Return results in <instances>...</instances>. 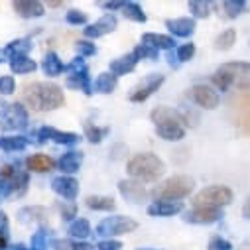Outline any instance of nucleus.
Segmentation results:
<instances>
[{"instance_id":"6","label":"nucleus","mask_w":250,"mask_h":250,"mask_svg":"<svg viewBox=\"0 0 250 250\" xmlns=\"http://www.w3.org/2000/svg\"><path fill=\"white\" fill-rule=\"evenodd\" d=\"M232 203V191L227 185H209L193 197V207L223 209Z\"/></svg>"},{"instance_id":"29","label":"nucleus","mask_w":250,"mask_h":250,"mask_svg":"<svg viewBox=\"0 0 250 250\" xmlns=\"http://www.w3.org/2000/svg\"><path fill=\"white\" fill-rule=\"evenodd\" d=\"M32 49V40L30 38H18V40H12L6 43L4 47V53L8 57H14V55H28V51Z\"/></svg>"},{"instance_id":"42","label":"nucleus","mask_w":250,"mask_h":250,"mask_svg":"<svg viewBox=\"0 0 250 250\" xmlns=\"http://www.w3.org/2000/svg\"><path fill=\"white\" fill-rule=\"evenodd\" d=\"M65 20H67V24H71V26H85V24L89 22V18H87V14H85L83 10H69V12L65 14Z\"/></svg>"},{"instance_id":"46","label":"nucleus","mask_w":250,"mask_h":250,"mask_svg":"<svg viewBox=\"0 0 250 250\" xmlns=\"http://www.w3.org/2000/svg\"><path fill=\"white\" fill-rule=\"evenodd\" d=\"M209 250H232V244L223 236H213L209 240Z\"/></svg>"},{"instance_id":"34","label":"nucleus","mask_w":250,"mask_h":250,"mask_svg":"<svg viewBox=\"0 0 250 250\" xmlns=\"http://www.w3.org/2000/svg\"><path fill=\"white\" fill-rule=\"evenodd\" d=\"M28 181H30V175H28V171H24V169H20L12 179H10V185H12V193H16V195H24L26 193V189H28Z\"/></svg>"},{"instance_id":"31","label":"nucleus","mask_w":250,"mask_h":250,"mask_svg":"<svg viewBox=\"0 0 250 250\" xmlns=\"http://www.w3.org/2000/svg\"><path fill=\"white\" fill-rule=\"evenodd\" d=\"M67 232H69V236H71L73 240H85L93 230H91V225H89L87 219H75V221L69 225Z\"/></svg>"},{"instance_id":"25","label":"nucleus","mask_w":250,"mask_h":250,"mask_svg":"<svg viewBox=\"0 0 250 250\" xmlns=\"http://www.w3.org/2000/svg\"><path fill=\"white\" fill-rule=\"evenodd\" d=\"M26 167L30 171H36V173H43V171H51L55 167V160L45 156V154H32L28 160H26Z\"/></svg>"},{"instance_id":"13","label":"nucleus","mask_w":250,"mask_h":250,"mask_svg":"<svg viewBox=\"0 0 250 250\" xmlns=\"http://www.w3.org/2000/svg\"><path fill=\"white\" fill-rule=\"evenodd\" d=\"M51 189L55 195L63 197L67 201H73L79 195V181L71 175H57L51 179Z\"/></svg>"},{"instance_id":"24","label":"nucleus","mask_w":250,"mask_h":250,"mask_svg":"<svg viewBox=\"0 0 250 250\" xmlns=\"http://www.w3.org/2000/svg\"><path fill=\"white\" fill-rule=\"evenodd\" d=\"M10 69L16 75H28L38 69V63L30 55H14L10 57Z\"/></svg>"},{"instance_id":"15","label":"nucleus","mask_w":250,"mask_h":250,"mask_svg":"<svg viewBox=\"0 0 250 250\" xmlns=\"http://www.w3.org/2000/svg\"><path fill=\"white\" fill-rule=\"evenodd\" d=\"M38 134H40V140L42 142L51 140V142L61 144V146H75L81 140L79 134H75V132H61V130H57L53 126H42L38 130Z\"/></svg>"},{"instance_id":"11","label":"nucleus","mask_w":250,"mask_h":250,"mask_svg":"<svg viewBox=\"0 0 250 250\" xmlns=\"http://www.w3.org/2000/svg\"><path fill=\"white\" fill-rule=\"evenodd\" d=\"M118 193L126 199L128 203H134V205H138V203H142V201H146L150 197V193H148L146 187L142 185V181H136V179H122V181H118Z\"/></svg>"},{"instance_id":"17","label":"nucleus","mask_w":250,"mask_h":250,"mask_svg":"<svg viewBox=\"0 0 250 250\" xmlns=\"http://www.w3.org/2000/svg\"><path fill=\"white\" fill-rule=\"evenodd\" d=\"M136 65H138L136 55H134V53H126V55H120V57H116V59L110 61L108 73H112V75L118 79L120 75H128V73H132V71L136 69Z\"/></svg>"},{"instance_id":"16","label":"nucleus","mask_w":250,"mask_h":250,"mask_svg":"<svg viewBox=\"0 0 250 250\" xmlns=\"http://www.w3.org/2000/svg\"><path fill=\"white\" fill-rule=\"evenodd\" d=\"M14 12L24 18V20H34V18H42L45 14V6L38 0H18L12 4Z\"/></svg>"},{"instance_id":"54","label":"nucleus","mask_w":250,"mask_h":250,"mask_svg":"<svg viewBox=\"0 0 250 250\" xmlns=\"http://www.w3.org/2000/svg\"><path fill=\"white\" fill-rule=\"evenodd\" d=\"M6 106H8V104H6V103H4L2 99H0V116H2V114H4V110H6Z\"/></svg>"},{"instance_id":"55","label":"nucleus","mask_w":250,"mask_h":250,"mask_svg":"<svg viewBox=\"0 0 250 250\" xmlns=\"http://www.w3.org/2000/svg\"><path fill=\"white\" fill-rule=\"evenodd\" d=\"M4 248H6V238L0 236V250H4Z\"/></svg>"},{"instance_id":"58","label":"nucleus","mask_w":250,"mask_h":250,"mask_svg":"<svg viewBox=\"0 0 250 250\" xmlns=\"http://www.w3.org/2000/svg\"><path fill=\"white\" fill-rule=\"evenodd\" d=\"M0 63H2V59H0Z\"/></svg>"},{"instance_id":"39","label":"nucleus","mask_w":250,"mask_h":250,"mask_svg":"<svg viewBox=\"0 0 250 250\" xmlns=\"http://www.w3.org/2000/svg\"><path fill=\"white\" fill-rule=\"evenodd\" d=\"M193 55H195V43H181L177 49H175V57H177V61L179 63H185V61H189V59H193Z\"/></svg>"},{"instance_id":"32","label":"nucleus","mask_w":250,"mask_h":250,"mask_svg":"<svg viewBox=\"0 0 250 250\" xmlns=\"http://www.w3.org/2000/svg\"><path fill=\"white\" fill-rule=\"evenodd\" d=\"M122 14H124V18H126V20H130V22H138V24H144V22L148 20L146 12H144L142 6L136 4V2H124V6H122Z\"/></svg>"},{"instance_id":"44","label":"nucleus","mask_w":250,"mask_h":250,"mask_svg":"<svg viewBox=\"0 0 250 250\" xmlns=\"http://www.w3.org/2000/svg\"><path fill=\"white\" fill-rule=\"evenodd\" d=\"M59 248H67V250H95L93 244L85 242V240H69V242H53Z\"/></svg>"},{"instance_id":"8","label":"nucleus","mask_w":250,"mask_h":250,"mask_svg":"<svg viewBox=\"0 0 250 250\" xmlns=\"http://www.w3.org/2000/svg\"><path fill=\"white\" fill-rule=\"evenodd\" d=\"M30 124V114L28 108L22 103H12L6 106L2 120H0V130L4 132H20L24 128H28Z\"/></svg>"},{"instance_id":"56","label":"nucleus","mask_w":250,"mask_h":250,"mask_svg":"<svg viewBox=\"0 0 250 250\" xmlns=\"http://www.w3.org/2000/svg\"><path fill=\"white\" fill-rule=\"evenodd\" d=\"M14 250H32V248H26V246H22V244H16Z\"/></svg>"},{"instance_id":"30","label":"nucleus","mask_w":250,"mask_h":250,"mask_svg":"<svg viewBox=\"0 0 250 250\" xmlns=\"http://www.w3.org/2000/svg\"><path fill=\"white\" fill-rule=\"evenodd\" d=\"M85 205L93 211H114L116 203L112 197H104V195H89L85 199Z\"/></svg>"},{"instance_id":"45","label":"nucleus","mask_w":250,"mask_h":250,"mask_svg":"<svg viewBox=\"0 0 250 250\" xmlns=\"http://www.w3.org/2000/svg\"><path fill=\"white\" fill-rule=\"evenodd\" d=\"M16 91V81L12 75H2L0 77V95L2 97H8Z\"/></svg>"},{"instance_id":"50","label":"nucleus","mask_w":250,"mask_h":250,"mask_svg":"<svg viewBox=\"0 0 250 250\" xmlns=\"http://www.w3.org/2000/svg\"><path fill=\"white\" fill-rule=\"evenodd\" d=\"M8 195H12V185H10V181L0 179V199L8 197Z\"/></svg>"},{"instance_id":"14","label":"nucleus","mask_w":250,"mask_h":250,"mask_svg":"<svg viewBox=\"0 0 250 250\" xmlns=\"http://www.w3.org/2000/svg\"><path fill=\"white\" fill-rule=\"evenodd\" d=\"M118 26V20L114 14H104L103 18H99L95 24H89L87 28H83V34L87 40H97V38H103L110 32H114Z\"/></svg>"},{"instance_id":"47","label":"nucleus","mask_w":250,"mask_h":250,"mask_svg":"<svg viewBox=\"0 0 250 250\" xmlns=\"http://www.w3.org/2000/svg\"><path fill=\"white\" fill-rule=\"evenodd\" d=\"M59 211H61V219L63 221H71L73 217H77V207L75 203H69V205H59Z\"/></svg>"},{"instance_id":"10","label":"nucleus","mask_w":250,"mask_h":250,"mask_svg":"<svg viewBox=\"0 0 250 250\" xmlns=\"http://www.w3.org/2000/svg\"><path fill=\"white\" fill-rule=\"evenodd\" d=\"M164 81H166V75H162V73H150V75H146V77L130 91L128 101H130V103H144V101H148V99L164 85Z\"/></svg>"},{"instance_id":"53","label":"nucleus","mask_w":250,"mask_h":250,"mask_svg":"<svg viewBox=\"0 0 250 250\" xmlns=\"http://www.w3.org/2000/svg\"><path fill=\"white\" fill-rule=\"evenodd\" d=\"M167 63H169L171 67H177V65H179V61H177V57H175L173 53H169V55H167Z\"/></svg>"},{"instance_id":"9","label":"nucleus","mask_w":250,"mask_h":250,"mask_svg":"<svg viewBox=\"0 0 250 250\" xmlns=\"http://www.w3.org/2000/svg\"><path fill=\"white\" fill-rule=\"evenodd\" d=\"M187 99L191 103H195L197 106L205 108V110H215L221 104V95L217 89L205 85V83H195L187 89Z\"/></svg>"},{"instance_id":"23","label":"nucleus","mask_w":250,"mask_h":250,"mask_svg":"<svg viewBox=\"0 0 250 250\" xmlns=\"http://www.w3.org/2000/svg\"><path fill=\"white\" fill-rule=\"evenodd\" d=\"M42 71H43L47 77H57V75H61V73L65 71V65H63V61L59 59L57 53L49 51V53H45V57L42 59Z\"/></svg>"},{"instance_id":"26","label":"nucleus","mask_w":250,"mask_h":250,"mask_svg":"<svg viewBox=\"0 0 250 250\" xmlns=\"http://www.w3.org/2000/svg\"><path fill=\"white\" fill-rule=\"evenodd\" d=\"M142 43L144 45H150L154 49H173V38L171 36H166V34H154V32H148L142 36Z\"/></svg>"},{"instance_id":"38","label":"nucleus","mask_w":250,"mask_h":250,"mask_svg":"<svg viewBox=\"0 0 250 250\" xmlns=\"http://www.w3.org/2000/svg\"><path fill=\"white\" fill-rule=\"evenodd\" d=\"M132 53L136 55V59H138V61H140V59H150V61H156V59L160 57V51H158V49H154V47H150V45H144V43L136 45Z\"/></svg>"},{"instance_id":"37","label":"nucleus","mask_w":250,"mask_h":250,"mask_svg":"<svg viewBox=\"0 0 250 250\" xmlns=\"http://www.w3.org/2000/svg\"><path fill=\"white\" fill-rule=\"evenodd\" d=\"M187 8L193 14V18H209V14H211L209 2H203V0H191V2L187 4Z\"/></svg>"},{"instance_id":"2","label":"nucleus","mask_w":250,"mask_h":250,"mask_svg":"<svg viewBox=\"0 0 250 250\" xmlns=\"http://www.w3.org/2000/svg\"><path fill=\"white\" fill-rule=\"evenodd\" d=\"M217 91L248 89L250 91V63L246 61H230L223 63L211 77Z\"/></svg>"},{"instance_id":"27","label":"nucleus","mask_w":250,"mask_h":250,"mask_svg":"<svg viewBox=\"0 0 250 250\" xmlns=\"http://www.w3.org/2000/svg\"><path fill=\"white\" fill-rule=\"evenodd\" d=\"M118 85V79L112 73H99V77L93 83V93H101V95H110Z\"/></svg>"},{"instance_id":"36","label":"nucleus","mask_w":250,"mask_h":250,"mask_svg":"<svg viewBox=\"0 0 250 250\" xmlns=\"http://www.w3.org/2000/svg\"><path fill=\"white\" fill-rule=\"evenodd\" d=\"M223 10L229 18H236L242 12H246V2L244 0H227V2L223 4Z\"/></svg>"},{"instance_id":"41","label":"nucleus","mask_w":250,"mask_h":250,"mask_svg":"<svg viewBox=\"0 0 250 250\" xmlns=\"http://www.w3.org/2000/svg\"><path fill=\"white\" fill-rule=\"evenodd\" d=\"M81 71H87V63H85V57H73L69 63L65 65V71L63 73H67V75H73V73H81Z\"/></svg>"},{"instance_id":"22","label":"nucleus","mask_w":250,"mask_h":250,"mask_svg":"<svg viewBox=\"0 0 250 250\" xmlns=\"http://www.w3.org/2000/svg\"><path fill=\"white\" fill-rule=\"evenodd\" d=\"M65 85H67V89H71V91H83L85 95H93V83H91L89 71H81V73L67 75Z\"/></svg>"},{"instance_id":"12","label":"nucleus","mask_w":250,"mask_h":250,"mask_svg":"<svg viewBox=\"0 0 250 250\" xmlns=\"http://www.w3.org/2000/svg\"><path fill=\"white\" fill-rule=\"evenodd\" d=\"M185 223L191 225H213L223 219V209H209V207H193L185 211L181 217Z\"/></svg>"},{"instance_id":"1","label":"nucleus","mask_w":250,"mask_h":250,"mask_svg":"<svg viewBox=\"0 0 250 250\" xmlns=\"http://www.w3.org/2000/svg\"><path fill=\"white\" fill-rule=\"evenodd\" d=\"M22 101L28 103L34 110L47 112L55 110L65 104V95L63 89L55 83H45V81H36L32 85H26L22 91Z\"/></svg>"},{"instance_id":"40","label":"nucleus","mask_w":250,"mask_h":250,"mask_svg":"<svg viewBox=\"0 0 250 250\" xmlns=\"http://www.w3.org/2000/svg\"><path fill=\"white\" fill-rule=\"evenodd\" d=\"M108 134V128H99V126H85V138L91 144H101L103 138Z\"/></svg>"},{"instance_id":"19","label":"nucleus","mask_w":250,"mask_h":250,"mask_svg":"<svg viewBox=\"0 0 250 250\" xmlns=\"http://www.w3.org/2000/svg\"><path fill=\"white\" fill-rule=\"evenodd\" d=\"M18 221L22 225H40L43 227L47 221V209L40 207V205H32V207H22L18 211Z\"/></svg>"},{"instance_id":"52","label":"nucleus","mask_w":250,"mask_h":250,"mask_svg":"<svg viewBox=\"0 0 250 250\" xmlns=\"http://www.w3.org/2000/svg\"><path fill=\"white\" fill-rule=\"evenodd\" d=\"M242 217L250 221V197L246 199V203H244V207H242Z\"/></svg>"},{"instance_id":"3","label":"nucleus","mask_w":250,"mask_h":250,"mask_svg":"<svg viewBox=\"0 0 250 250\" xmlns=\"http://www.w3.org/2000/svg\"><path fill=\"white\" fill-rule=\"evenodd\" d=\"M150 118L156 126V134L162 140L179 142L181 138H185V128H183L185 118L177 110H173L169 106H156L150 112Z\"/></svg>"},{"instance_id":"18","label":"nucleus","mask_w":250,"mask_h":250,"mask_svg":"<svg viewBox=\"0 0 250 250\" xmlns=\"http://www.w3.org/2000/svg\"><path fill=\"white\" fill-rule=\"evenodd\" d=\"M166 28L169 30L171 38H191L195 34V20L193 18H173L166 20Z\"/></svg>"},{"instance_id":"7","label":"nucleus","mask_w":250,"mask_h":250,"mask_svg":"<svg viewBox=\"0 0 250 250\" xmlns=\"http://www.w3.org/2000/svg\"><path fill=\"white\" fill-rule=\"evenodd\" d=\"M138 229V223L130 217H124V215H112V217H106L103 219L99 225H97V232L99 236H104V238H114V236H122V234H128V232H134Z\"/></svg>"},{"instance_id":"49","label":"nucleus","mask_w":250,"mask_h":250,"mask_svg":"<svg viewBox=\"0 0 250 250\" xmlns=\"http://www.w3.org/2000/svg\"><path fill=\"white\" fill-rule=\"evenodd\" d=\"M8 230H10V221H8V215L4 211H0V236L6 238L8 236Z\"/></svg>"},{"instance_id":"28","label":"nucleus","mask_w":250,"mask_h":250,"mask_svg":"<svg viewBox=\"0 0 250 250\" xmlns=\"http://www.w3.org/2000/svg\"><path fill=\"white\" fill-rule=\"evenodd\" d=\"M28 148V138L20 134L12 136H0V150L2 152H22Z\"/></svg>"},{"instance_id":"4","label":"nucleus","mask_w":250,"mask_h":250,"mask_svg":"<svg viewBox=\"0 0 250 250\" xmlns=\"http://www.w3.org/2000/svg\"><path fill=\"white\" fill-rule=\"evenodd\" d=\"M126 171L132 179L136 181H158L164 171H166V164L152 152H142V154H136L128 166H126Z\"/></svg>"},{"instance_id":"20","label":"nucleus","mask_w":250,"mask_h":250,"mask_svg":"<svg viewBox=\"0 0 250 250\" xmlns=\"http://www.w3.org/2000/svg\"><path fill=\"white\" fill-rule=\"evenodd\" d=\"M183 211V201H154L148 207L150 217H173Z\"/></svg>"},{"instance_id":"5","label":"nucleus","mask_w":250,"mask_h":250,"mask_svg":"<svg viewBox=\"0 0 250 250\" xmlns=\"http://www.w3.org/2000/svg\"><path fill=\"white\" fill-rule=\"evenodd\" d=\"M195 189V179L189 175H173L164 179L162 183H158L152 195L156 197V201H181Z\"/></svg>"},{"instance_id":"48","label":"nucleus","mask_w":250,"mask_h":250,"mask_svg":"<svg viewBox=\"0 0 250 250\" xmlns=\"http://www.w3.org/2000/svg\"><path fill=\"white\" fill-rule=\"evenodd\" d=\"M99 250H120L122 248V242L120 240H114V238H104L97 244Z\"/></svg>"},{"instance_id":"35","label":"nucleus","mask_w":250,"mask_h":250,"mask_svg":"<svg viewBox=\"0 0 250 250\" xmlns=\"http://www.w3.org/2000/svg\"><path fill=\"white\" fill-rule=\"evenodd\" d=\"M234 42H236V30L229 28V30H225L223 34L217 36V40H215V47L221 49V51H227V49H230V47L234 45Z\"/></svg>"},{"instance_id":"33","label":"nucleus","mask_w":250,"mask_h":250,"mask_svg":"<svg viewBox=\"0 0 250 250\" xmlns=\"http://www.w3.org/2000/svg\"><path fill=\"white\" fill-rule=\"evenodd\" d=\"M51 238V229H47L45 225L40 227L34 234H32V240H30V248L32 250H43L47 248V240Z\"/></svg>"},{"instance_id":"21","label":"nucleus","mask_w":250,"mask_h":250,"mask_svg":"<svg viewBox=\"0 0 250 250\" xmlns=\"http://www.w3.org/2000/svg\"><path fill=\"white\" fill-rule=\"evenodd\" d=\"M83 158H85V154H83V152L69 150V152H65L63 156L59 158L57 166H59V169H61V171H63V175H71V173L79 171V167H81V164H83Z\"/></svg>"},{"instance_id":"57","label":"nucleus","mask_w":250,"mask_h":250,"mask_svg":"<svg viewBox=\"0 0 250 250\" xmlns=\"http://www.w3.org/2000/svg\"><path fill=\"white\" fill-rule=\"evenodd\" d=\"M136 250H158V248H136Z\"/></svg>"},{"instance_id":"43","label":"nucleus","mask_w":250,"mask_h":250,"mask_svg":"<svg viewBox=\"0 0 250 250\" xmlns=\"http://www.w3.org/2000/svg\"><path fill=\"white\" fill-rule=\"evenodd\" d=\"M75 47H77L79 57H91V55L97 53V45H95L91 40H79Z\"/></svg>"},{"instance_id":"51","label":"nucleus","mask_w":250,"mask_h":250,"mask_svg":"<svg viewBox=\"0 0 250 250\" xmlns=\"http://www.w3.org/2000/svg\"><path fill=\"white\" fill-rule=\"evenodd\" d=\"M101 6H103L104 10H118V8L122 10V6H124V2H103Z\"/></svg>"}]
</instances>
